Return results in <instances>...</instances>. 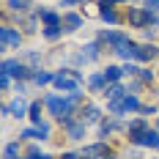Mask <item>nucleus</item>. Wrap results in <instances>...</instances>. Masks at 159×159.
<instances>
[{
    "mask_svg": "<svg viewBox=\"0 0 159 159\" xmlns=\"http://www.w3.org/2000/svg\"><path fill=\"white\" fill-rule=\"evenodd\" d=\"M137 74H140V69H137L134 63H126V66H124V77H137Z\"/></svg>",
    "mask_w": 159,
    "mask_h": 159,
    "instance_id": "obj_27",
    "label": "nucleus"
},
{
    "mask_svg": "<svg viewBox=\"0 0 159 159\" xmlns=\"http://www.w3.org/2000/svg\"><path fill=\"white\" fill-rule=\"evenodd\" d=\"M88 88L91 93H107V80H104V71H96L88 77Z\"/></svg>",
    "mask_w": 159,
    "mask_h": 159,
    "instance_id": "obj_12",
    "label": "nucleus"
},
{
    "mask_svg": "<svg viewBox=\"0 0 159 159\" xmlns=\"http://www.w3.org/2000/svg\"><path fill=\"white\" fill-rule=\"evenodd\" d=\"M115 55H118V58H124V61H134V55H137V44H134V41H129L126 47H121Z\"/></svg>",
    "mask_w": 159,
    "mask_h": 159,
    "instance_id": "obj_19",
    "label": "nucleus"
},
{
    "mask_svg": "<svg viewBox=\"0 0 159 159\" xmlns=\"http://www.w3.org/2000/svg\"><path fill=\"white\" fill-rule=\"evenodd\" d=\"M104 80H107V85L121 82V80H124V69H121V66H107V69H104Z\"/></svg>",
    "mask_w": 159,
    "mask_h": 159,
    "instance_id": "obj_14",
    "label": "nucleus"
},
{
    "mask_svg": "<svg viewBox=\"0 0 159 159\" xmlns=\"http://www.w3.org/2000/svg\"><path fill=\"white\" fill-rule=\"evenodd\" d=\"M80 55H82L85 61H99V41H88Z\"/></svg>",
    "mask_w": 159,
    "mask_h": 159,
    "instance_id": "obj_16",
    "label": "nucleus"
},
{
    "mask_svg": "<svg viewBox=\"0 0 159 159\" xmlns=\"http://www.w3.org/2000/svg\"><path fill=\"white\" fill-rule=\"evenodd\" d=\"M107 3H112V6H121V3H129V0H107Z\"/></svg>",
    "mask_w": 159,
    "mask_h": 159,
    "instance_id": "obj_36",
    "label": "nucleus"
},
{
    "mask_svg": "<svg viewBox=\"0 0 159 159\" xmlns=\"http://www.w3.org/2000/svg\"><path fill=\"white\" fill-rule=\"evenodd\" d=\"M6 6H8V11H14V14H25V11L30 8L28 0H6Z\"/></svg>",
    "mask_w": 159,
    "mask_h": 159,
    "instance_id": "obj_21",
    "label": "nucleus"
},
{
    "mask_svg": "<svg viewBox=\"0 0 159 159\" xmlns=\"http://www.w3.org/2000/svg\"><path fill=\"white\" fill-rule=\"evenodd\" d=\"M19 137L22 140H41V132H39V126H28L19 132Z\"/></svg>",
    "mask_w": 159,
    "mask_h": 159,
    "instance_id": "obj_23",
    "label": "nucleus"
},
{
    "mask_svg": "<svg viewBox=\"0 0 159 159\" xmlns=\"http://www.w3.org/2000/svg\"><path fill=\"white\" fill-rule=\"evenodd\" d=\"M44 39H47V41H58V39H61V36H63V28H44Z\"/></svg>",
    "mask_w": 159,
    "mask_h": 159,
    "instance_id": "obj_25",
    "label": "nucleus"
},
{
    "mask_svg": "<svg viewBox=\"0 0 159 159\" xmlns=\"http://www.w3.org/2000/svg\"><path fill=\"white\" fill-rule=\"evenodd\" d=\"M143 129H148V118H132V121L126 124L129 134H137V132H143Z\"/></svg>",
    "mask_w": 159,
    "mask_h": 159,
    "instance_id": "obj_18",
    "label": "nucleus"
},
{
    "mask_svg": "<svg viewBox=\"0 0 159 159\" xmlns=\"http://www.w3.org/2000/svg\"><path fill=\"white\" fill-rule=\"evenodd\" d=\"M137 77H140V82H143V85H151V82L159 77V71H151V69H140V74H137Z\"/></svg>",
    "mask_w": 159,
    "mask_h": 159,
    "instance_id": "obj_24",
    "label": "nucleus"
},
{
    "mask_svg": "<svg viewBox=\"0 0 159 159\" xmlns=\"http://www.w3.org/2000/svg\"><path fill=\"white\" fill-rule=\"evenodd\" d=\"M82 25H85L82 14H77V11H66V14H63V30L66 33H77Z\"/></svg>",
    "mask_w": 159,
    "mask_h": 159,
    "instance_id": "obj_11",
    "label": "nucleus"
},
{
    "mask_svg": "<svg viewBox=\"0 0 159 159\" xmlns=\"http://www.w3.org/2000/svg\"><path fill=\"white\" fill-rule=\"evenodd\" d=\"M22 30L19 28H11V25H3V30H0V44H3V52H8V49H19L22 47Z\"/></svg>",
    "mask_w": 159,
    "mask_h": 159,
    "instance_id": "obj_4",
    "label": "nucleus"
},
{
    "mask_svg": "<svg viewBox=\"0 0 159 159\" xmlns=\"http://www.w3.org/2000/svg\"><path fill=\"white\" fill-rule=\"evenodd\" d=\"M41 22H44V28H63V16L58 11H47L41 16Z\"/></svg>",
    "mask_w": 159,
    "mask_h": 159,
    "instance_id": "obj_15",
    "label": "nucleus"
},
{
    "mask_svg": "<svg viewBox=\"0 0 159 159\" xmlns=\"http://www.w3.org/2000/svg\"><path fill=\"white\" fill-rule=\"evenodd\" d=\"M8 107H11V115L14 118H28L30 115V102H25V96H14L8 102Z\"/></svg>",
    "mask_w": 159,
    "mask_h": 159,
    "instance_id": "obj_10",
    "label": "nucleus"
},
{
    "mask_svg": "<svg viewBox=\"0 0 159 159\" xmlns=\"http://www.w3.org/2000/svg\"><path fill=\"white\" fill-rule=\"evenodd\" d=\"M39 132H41V140H49V137H52V124H49V121L39 124Z\"/></svg>",
    "mask_w": 159,
    "mask_h": 159,
    "instance_id": "obj_26",
    "label": "nucleus"
},
{
    "mask_svg": "<svg viewBox=\"0 0 159 159\" xmlns=\"http://www.w3.org/2000/svg\"><path fill=\"white\" fill-rule=\"evenodd\" d=\"M33 71H36V69H28L22 61H14V58H6V61H3V74H8V77L16 80V82L33 80Z\"/></svg>",
    "mask_w": 159,
    "mask_h": 159,
    "instance_id": "obj_3",
    "label": "nucleus"
},
{
    "mask_svg": "<svg viewBox=\"0 0 159 159\" xmlns=\"http://www.w3.org/2000/svg\"><path fill=\"white\" fill-rule=\"evenodd\" d=\"M0 88H3V91H8V88H11V77H8V74H3V80H0Z\"/></svg>",
    "mask_w": 159,
    "mask_h": 159,
    "instance_id": "obj_32",
    "label": "nucleus"
},
{
    "mask_svg": "<svg viewBox=\"0 0 159 159\" xmlns=\"http://www.w3.org/2000/svg\"><path fill=\"white\" fill-rule=\"evenodd\" d=\"M82 0H61V6H66V8H71V6H80Z\"/></svg>",
    "mask_w": 159,
    "mask_h": 159,
    "instance_id": "obj_34",
    "label": "nucleus"
},
{
    "mask_svg": "<svg viewBox=\"0 0 159 159\" xmlns=\"http://www.w3.org/2000/svg\"><path fill=\"white\" fill-rule=\"evenodd\" d=\"M22 25H25V30H28V33H36V19H33V16H30V19H25Z\"/></svg>",
    "mask_w": 159,
    "mask_h": 159,
    "instance_id": "obj_29",
    "label": "nucleus"
},
{
    "mask_svg": "<svg viewBox=\"0 0 159 159\" xmlns=\"http://www.w3.org/2000/svg\"><path fill=\"white\" fill-rule=\"evenodd\" d=\"M96 41H99V44H107L112 52H118L121 47H126V44H129V36H126L124 30H115V28H110V30H99Z\"/></svg>",
    "mask_w": 159,
    "mask_h": 159,
    "instance_id": "obj_2",
    "label": "nucleus"
},
{
    "mask_svg": "<svg viewBox=\"0 0 159 159\" xmlns=\"http://www.w3.org/2000/svg\"><path fill=\"white\" fill-rule=\"evenodd\" d=\"M52 82H55V74H52V71H41V69L33 71V85L44 88V85H52Z\"/></svg>",
    "mask_w": 159,
    "mask_h": 159,
    "instance_id": "obj_13",
    "label": "nucleus"
},
{
    "mask_svg": "<svg viewBox=\"0 0 159 159\" xmlns=\"http://www.w3.org/2000/svg\"><path fill=\"white\" fill-rule=\"evenodd\" d=\"M80 121H85L88 126H99L102 121H104V115H102V110L96 107V104H82V110H80Z\"/></svg>",
    "mask_w": 159,
    "mask_h": 159,
    "instance_id": "obj_8",
    "label": "nucleus"
},
{
    "mask_svg": "<svg viewBox=\"0 0 159 159\" xmlns=\"http://www.w3.org/2000/svg\"><path fill=\"white\" fill-rule=\"evenodd\" d=\"M61 159H82V154H77V151H66Z\"/></svg>",
    "mask_w": 159,
    "mask_h": 159,
    "instance_id": "obj_33",
    "label": "nucleus"
},
{
    "mask_svg": "<svg viewBox=\"0 0 159 159\" xmlns=\"http://www.w3.org/2000/svg\"><path fill=\"white\" fill-rule=\"evenodd\" d=\"M140 112H143V118H148V115H157V107H154V104L145 107V104H143V110H140Z\"/></svg>",
    "mask_w": 159,
    "mask_h": 159,
    "instance_id": "obj_31",
    "label": "nucleus"
},
{
    "mask_svg": "<svg viewBox=\"0 0 159 159\" xmlns=\"http://www.w3.org/2000/svg\"><path fill=\"white\" fill-rule=\"evenodd\" d=\"M80 154H82V159H107L110 157V145H107V140H99V143L85 145Z\"/></svg>",
    "mask_w": 159,
    "mask_h": 159,
    "instance_id": "obj_7",
    "label": "nucleus"
},
{
    "mask_svg": "<svg viewBox=\"0 0 159 159\" xmlns=\"http://www.w3.org/2000/svg\"><path fill=\"white\" fill-rule=\"evenodd\" d=\"M107 102H110V99H124V96H126V88H124V85H121V82H115V85H107Z\"/></svg>",
    "mask_w": 159,
    "mask_h": 159,
    "instance_id": "obj_20",
    "label": "nucleus"
},
{
    "mask_svg": "<svg viewBox=\"0 0 159 159\" xmlns=\"http://www.w3.org/2000/svg\"><path fill=\"white\" fill-rule=\"evenodd\" d=\"M159 58V47L157 44H137V55H134V61H140V63H151V61H157Z\"/></svg>",
    "mask_w": 159,
    "mask_h": 159,
    "instance_id": "obj_9",
    "label": "nucleus"
},
{
    "mask_svg": "<svg viewBox=\"0 0 159 159\" xmlns=\"http://www.w3.org/2000/svg\"><path fill=\"white\" fill-rule=\"evenodd\" d=\"M107 159H112V157H107Z\"/></svg>",
    "mask_w": 159,
    "mask_h": 159,
    "instance_id": "obj_38",
    "label": "nucleus"
},
{
    "mask_svg": "<svg viewBox=\"0 0 159 159\" xmlns=\"http://www.w3.org/2000/svg\"><path fill=\"white\" fill-rule=\"evenodd\" d=\"M82 71H77V69H63V71H55V88L58 91H63V93H77V91H82Z\"/></svg>",
    "mask_w": 159,
    "mask_h": 159,
    "instance_id": "obj_1",
    "label": "nucleus"
},
{
    "mask_svg": "<svg viewBox=\"0 0 159 159\" xmlns=\"http://www.w3.org/2000/svg\"><path fill=\"white\" fill-rule=\"evenodd\" d=\"M3 159H19V143H6Z\"/></svg>",
    "mask_w": 159,
    "mask_h": 159,
    "instance_id": "obj_22",
    "label": "nucleus"
},
{
    "mask_svg": "<svg viewBox=\"0 0 159 159\" xmlns=\"http://www.w3.org/2000/svg\"><path fill=\"white\" fill-rule=\"evenodd\" d=\"M126 159H140V154H137V151H129V157Z\"/></svg>",
    "mask_w": 159,
    "mask_h": 159,
    "instance_id": "obj_35",
    "label": "nucleus"
},
{
    "mask_svg": "<svg viewBox=\"0 0 159 159\" xmlns=\"http://www.w3.org/2000/svg\"><path fill=\"white\" fill-rule=\"evenodd\" d=\"M25 61H28L30 66H39V63H41V55H39V52H28V55H25Z\"/></svg>",
    "mask_w": 159,
    "mask_h": 159,
    "instance_id": "obj_28",
    "label": "nucleus"
},
{
    "mask_svg": "<svg viewBox=\"0 0 159 159\" xmlns=\"http://www.w3.org/2000/svg\"><path fill=\"white\" fill-rule=\"evenodd\" d=\"M129 143H134L137 148H159V132L148 126L137 134H129Z\"/></svg>",
    "mask_w": 159,
    "mask_h": 159,
    "instance_id": "obj_5",
    "label": "nucleus"
},
{
    "mask_svg": "<svg viewBox=\"0 0 159 159\" xmlns=\"http://www.w3.org/2000/svg\"><path fill=\"white\" fill-rule=\"evenodd\" d=\"M157 132H159V121H157Z\"/></svg>",
    "mask_w": 159,
    "mask_h": 159,
    "instance_id": "obj_37",
    "label": "nucleus"
},
{
    "mask_svg": "<svg viewBox=\"0 0 159 159\" xmlns=\"http://www.w3.org/2000/svg\"><path fill=\"white\" fill-rule=\"evenodd\" d=\"M14 91H16V96H25V93H28V85H25V82H16Z\"/></svg>",
    "mask_w": 159,
    "mask_h": 159,
    "instance_id": "obj_30",
    "label": "nucleus"
},
{
    "mask_svg": "<svg viewBox=\"0 0 159 159\" xmlns=\"http://www.w3.org/2000/svg\"><path fill=\"white\" fill-rule=\"evenodd\" d=\"M33 121V126H39V124H44V115H41V102L36 99V102H30V115H28Z\"/></svg>",
    "mask_w": 159,
    "mask_h": 159,
    "instance_id": "obj_17",
    "label": "nucleus"
},
{
    "mask_svg": "<svg viewBox=\"0 0 159 159\" xmlns=\"http://www.w3.org/2000/svg\"><path fill=\"white\" fill-rule=\"evenodd\" d=\"M99 19L104 22V25H110V28H115V25H121L124 22V16L115 11V6L112 3H107V0H99Z\"/></svg>",
    "mask_w": 159,
    "mask_h": 159,
    "instance_id": "obj_6",
    "label": "nucleus"
}]
</instances>
